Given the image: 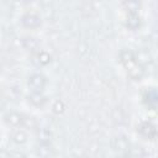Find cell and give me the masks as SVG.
<instances>
[{
    "label": "cell",
    "mask_w": 158,
    "mask_h": 158,
    "mask_svg": "<svg viewBox=\"0 0 158 158\" xmlns=\"http://www.w3.org/2000/svg\"><path fill=\"white\" fill-rule=\"evenodd\" d=\"M120 60L122 63V65L126 68L128 75L133 79H139L143 74V69L141 68L138 59L136 57V54L131 51V49H122L120 53Z\"/></svg>",
    "instance_id": "obj_1"
},
{
    "label": "cell",
    "mask_w": 158,
    "mask_h": 158,
    "mask_svg": "<svg viewBox=\"0 0 158 158\" xmlns=\"http://www.w3.org/2000/svg\"><path fill=\"white\" fill-rule=\"evenodd\" d=\"M137 131L138 133L146 138V139H153L157 137L158 135V128L154 123H152L151 121H142L138 126H137Z\"/></svg>",
    "instance_id": "obj_2"
},
{
    "label": "cell",
    "mask_w": 158,
    "mask_h": 158,
    "mask_svg": "<svg viewBox=\"0 0 158 158\" xmlns=\"http://www.w3.org/2000/svg\"><path fill=\"white\" fill-rule=\"evenodd\" d=\"M142 100H143V104L146 107H148L151 110L158 109V89H156V88L147 89L142 95Z\"/></svg>",
    "instance_id": "obj_3"
},
{
    "label": "cell",
    "mask_w": 158,
    "mask_h": 158,
    "mask_svg": "<svg viewBox=\"0 0 158 158\" xmlns=\"http://www.w3.org/2000/svg\"><path fill=\"white\" fill-rule=\"evenodd\" d=\"M27 84L28 86L31 88L32 91H42L47 84V79L43 74L41 73H35L32 75L28 77V80H27Z\"/></svg>",
    "instance_id": "obj_4"
},
{
    "label": "cell",
    "mask_w": 158,
    "mask_h": 158,
    "mask_svg": "<svg viewBox=\"0 0 158 158\" xmlns=\"http://www.w3.org/2000/svg\"><path fill=\"white\" fill-rule=\"evenodd\" d=\"M28 116L23 115V114H20V112H9L5 115V121L6 123L11 125V126H15V127H19V126H26V122L28 121Z\"/></svg>",
    "instance_id": "obj_5"
},
{
    "label": "cell",
    "mask_w": 158,
    "mask_h": 158,
    "mask_svg": "<svg viewBox=\"0 0 158 158\" xmlns=\"http://www.w3.org/2000/svg\"><path fill=\"white\" fill-rule=\"evenodd\" d=\"M21 23H22L23 27L33 30V28H37L41 25V19L35 12H26L21 17Z\"/></svg>",
    "instance_id": "obj_6"
},
{
    "label": "cell",
    "mask_w": 158,
    "mask_h": 158,
    "mask_svg": "<svg viewBox=\"0 0 158 158\" xmlns=\"http://www.w3.org/2000/svg\"><path fill=\"white\" fill-rule=\"evenodd\" d=\"M126 27L132 30V31H136L141 27L142 25V20L139 17V15L137 12H132V14H128L127 15V19H126V22H125Z\"/></svg>",
    "instance_id": "obj_7"
},
{
    "label": "cell",
    "mask_w": 158,
    "mask_h": 158,
    "mask_svg": "<svg viewBox=\"0 0 158 158\" xmlns=\"http://www.w3.org/2000/svg\"><path fill=\"white\" fill-rule=\"evenodd\" d=\"M49 62H51V56H49L47 52H44V51H37V52L33 54L32 63L36 64L37 67L47 65Z\"/></svg>",
    "instance_id": "obj_8"
},
{
    "label": "cell",
    "mask_w": 158,
    "mask_h": 158,
    "mask_svg": "<svg viewBox=\"0 0 158 158\" xmlns=\"http://www.w3.org/2000/svg\"><path fill=\"white\" fill-rule=\"evenodd\" d=\"M28 102H31L33 106L42 107L47 102V98L42 94V91H32L28 95Z\"/></svg>",
    "instance_id": "obj_9"
},
{
    "label": "cell",
    "mask_w": 158,
    "mask_h": 158,
    "mask_svg": "<svg viewBox=\"0 0 158 158\" xmlns=\"http://www.w3.org/2000/svg\"><path fill=\"white\" fill-rule=\"evenodd\" d=\"M22 46L27 49V51H36L38 48V41L35 37H25L22 40Z\"/></svg>",
    "instance_id": "obj_10"
},
{
    "label": "cell",
    "mask_w": 158,
    "mask_h": 158,
    "mask_svg": "<svg viewBox=\"0 0 158 158\" xmlns=\"http://www.w3.org/2000/svg\"><path fill=\"white\" fill-rule=\"evenodd\" d=\"M122 5L128 14L137 12L141 7V2H138V1H125V2H122Z\"/></svg>",
    "instance_id": "obj_11"
},
{
    "label": "cell",
    "mask_w": 158,
    "mask_h": 158,
    "mask_svg": "<svg viewBox=\"0 0 158 158\" xmlns=\"http://www.w3.org/2000/svg\"><path fill=\"white\" fill-rule=\"evenodd\" d=\"M12 138L16 142H25L26 141V135L22 131H16V133L12 135Z\"/></svg>",
    "instance_id": "obj_12"
},
{
    "label": "cell",
    "mask_w": 158,
    "mask_h": 158,
    "mask_svg": "<svg viewBox=\"0 0 158 158\" xmlns=\"http://www.w3.org/2000/svg\"><path fill=\"white\" fill-rule=\"evenodd\" d=\"M117 158H128V157H126V156H120V157H117Z\"/></svg>",
    "instance_id": "obj_13"
}]
</instances>
